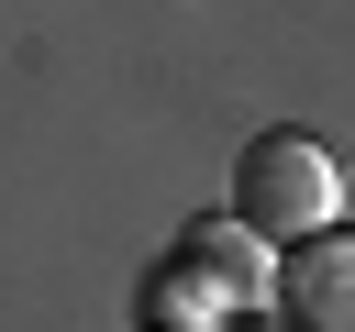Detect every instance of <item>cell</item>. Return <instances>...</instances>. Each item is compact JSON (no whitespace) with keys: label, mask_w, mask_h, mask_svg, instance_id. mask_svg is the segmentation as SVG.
<instances>
[{"label":"cell","mask_w":355,"mask_h":332,"mask_svg":"<svg viewBox=\"0 0 355 332\" xmlns=\"http://www.w3.org/2000/svg\"><path fill=\"white\" fill-rule=\"evenodd\" d=\"M277 310L288 332H355V232H311L277 266Z\"/></svg>","instance_id":"obj_2"},{"label":"cell","mask_w":355,"mask_h":332,"mask_svg":"<svg viewBox=\"0 0 355 332\" xmlns=\"http://www.w3.org/2000/svg\"><path fill=\"white\" fill-rule=\"evenodd\" d=\"M189 277H200L211 299H255V288H266L255 221H200V232H189Z\"/></svg>","instance_id":"obj_3"},{"label":"cell","mask_w":355,"mask_h":332,"mask_svg":"<svg viewBox=\"0 0 355 332\" xmlns=\"http://www.w3.org/2000/svg\"><path fill=\"white\" fill-rule=\"evenodd\" d=\"M233 221H255L277 243H311V232L344 221V166L311 133H255V155L233 166Z\"/></svg>","instance_id":"obj_1"}]
</instances>
